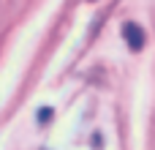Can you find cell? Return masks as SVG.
I'll list each match as a JSON object with an SVG mask.
<instances>
[{
  "mask_svg": "<svg viewBox=\"0 0 155 150\" xmlns=\"http://www.w3.org/2000/svg\"><path fill=\"white\" fill-rule=\"evenodd\" d=\"M123 38H125V44L134 49V52H139V49H144V41H147V36H144V30L136 25V22H125L123 25Z\"/></svg>",
  "mask_w": 155,
  "mask_h": 150,
  "instance_id": "obj_1",
  "label": "cell"
},
{
  "mask_svg": "<svg viewBox=\"0 0 155 150\" xmlns=\"http://www.w3.org/2000/svg\"><path fill=\"white\" fill-rule=\"evenodd\" d=\"M49 118H52V107H41V112H38V120H41V123H49Z\"/></svg>",
  "mask_w": 155,
  "mask_h": 150,
  "instance_id": "obj_2",
  "label": "cell"
}]
</instances>
